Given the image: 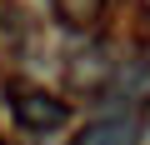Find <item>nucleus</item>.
<instances>
[{"instance_id":"1","label":"nucleus","mask_w":150,"mask_h":145,"mask_svg":"<svg viewBox=\"0 0 150 145\" xmlns=\"http://www.w3.org/2000/svg\"><path fill=\"white\" fill-rule=\"evenodd\" d=\"M5 100H10L15 125H20V130H35V135H50V130H60V125L70 120V100H65V95H50V90H40V85H10Z\"/></svg>"},{"instance_id":"2","label":"nucleus","mask_w":150,"mask_h":145,"mask_svg":"<svg viewBox=\"0 0 150 145\" xmlns=\"http://www.w3.org/2000/svg\"><path fill=\"white\" fill-rule=\"evenodd\" d=\"M110 55L100 50V45H90V50H80L70 65H65V85L75 90V95H90V90H100L105 80H110Z\"/></svg>"},{"instance_id":"3","label":"nucleus","mask_w":150,"mask_h":145,"mask_svg":"<svg viewBox=\"0 0 150 145\" xmlns=\"http://www.w3.org/2000/svg\"><path fill=\"white\" fill-rule=\"evenodd\" d=\"M135 120L130 115H105V120H90L70 145H135Z\"/></svg>"},{"instance_id":"4","label":"nucleus","mask_w":150,"mask_h":145,"mask_svg":"<svg viewBox=\"0 0 150 145\" xmlns=\"http://www.w3.org/2000/svg\"><path fill=\"white\" fill-rule=\"evenodd\" d=\"M55 15L70 30H95L105 20V0H55Z\"/></svg>"}]
</instances>
